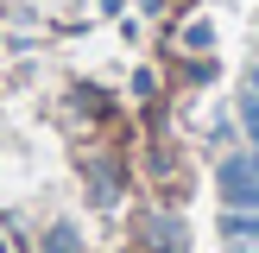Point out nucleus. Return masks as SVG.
Segmentation results:
<instances>
[{
	"mask_svg": "<svg viewBox=\"0 0 259 253\" xmlns=\"http://www.w3.org/2000/svg\"><path fill=\"white\" fill-rule=\"evenodd\" d=\"M222 196L234 209H259V158H228L222 164Z\"/></svg>",
	"mask_w": 259,
	"mask_h": 253,
	"instance_id": "obj_1",
	"label": "nucleus"
},
{
	"mask_svg": "<svg viewBox=\"0 0 259 253\" xmlns=\"http://www.w3.org/2000/svg\"><path fill=\"white\" fill-rule=\"evenodd\" d=\"M228 253H259V222L234 215V222H228Z\"/></svg>",
	"mask_w": 259,
	"mask_h": 253,
	"instance_id": "obj_2",
	"label": "nucleus"
},
{
	"mask_svg": "<svg viewBox=\"0 0 259 253\" xmlns=\"http://www.w3.org/2000/svg\"><path fill=\"white\" fill-rule=\"evenodd\" d=\"M240 120H247V139H253V158H259V89L240 95Z\"/></svg>",
	"mask_w": 259,
	"mask_h": 253,
	"instance_id": "obj_3",
	"label": "nucleus"
}]
</instances>
